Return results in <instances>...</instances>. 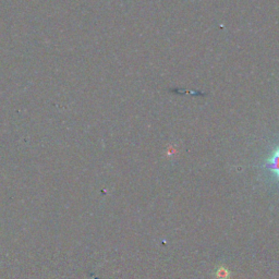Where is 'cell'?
<instances>
[{"instance_id":"6da1fadb","label":"cell","mask_w":279,"mask_h":279,"mask_svg":"<svg viewBox=\"0 0 279 279\" xmlns=\"http://www.w3.org/2000/svg\"><path fill=\"white\" fill-rule=\"evenodd\" d=\"M264 168L271 172L279 182V145L273 151L272 155L266 160Z\"/></svg>"},{"instance_id":"7a4b0ae2","label":"cell","mask_w":279,"mask_h":279,"mask_svg":"<svg viewBox=\"0 0 279 279\" xmlns=\"http://www.w3.org/2000/svg\"><path fill=\"white\" fill-rule=\"evenodd\" d=\"M216 275H217V278L219 279H227L229 277V271L225 267H219Z\"/></svg>"}]
</instances>
